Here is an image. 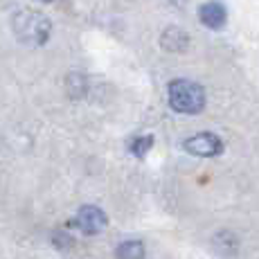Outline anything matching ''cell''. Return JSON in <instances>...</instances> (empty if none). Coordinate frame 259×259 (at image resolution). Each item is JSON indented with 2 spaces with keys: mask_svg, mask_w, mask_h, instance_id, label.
<instances>
[{
  "mask_svg": "<svg viewBox=\"0 0 259 259\" xmlns=\"http://www.w3.org/2000/svg\"><path fill=\"white\" fill-rule=\"evenodd\" d=\"M72 223L77 226L79 232H83V235H88V237H95L106 230L108 217H106V212L97 205H81Z\"/></svg>",
  "mask_w": 259,
  "mask_h": 259,
  "instance_id": "277c9868",
  "label": "cell"
},
{
  "mask_svg": "<svg viewBox=\"0 0 259 259\" xmlns=\"http://www.w3.org/2000/svg\"><path fill=\"white\" fill-rule=\"evenodd\" d=\"M66 91H68V95H70L72 99L83 97V93H86V79H83L81 74H68Z\"/></svg>",
  "mask_w": 259,
  "mask_h": 259,
  "instance_id": "9c48e42d",
  "label": "cell"
},
{
  "mask_svg": "<svg viewBox=\"0 0 259 259\" xmlns=\"http://www.w3.org/2000/svg\"><path fill=\"white\" fill-rule=\"evenodd\" d=\"M183 149L196 158H217L223 153V142L217 133L203 131V133H196V136L187 138V140L183 142Z\"/></svg>",
  "mask_w": 259,
  "mask_h": 259,
  "instance_id": "3957f363",
  "label": "cell"
},
{
  "mask_svg": "<svg viewBox=\"0 0 259 259\" xmlns=\"http://www.w3.org/2000/svg\"><path fill=\"white\" fill-rule=\"evenodd\" d=\"M160 46L167 52H185L189 46V36L181 27H167L160 36Z\"/></svg>",
  "mask_w": 259,
  "mask_h": 259,
  "instance_id": "8992f818",
  "label": "cell"
},
{
  "mask_svg": "<svg viewBox=\"0 0 259 259\" xmlns=\"http://www.w3.org/2000/svg\"><path fill=\"white\" fill-rule=\"evenodd\" d=\"M115 257L117 259H144L147 257V248L138 239H126V241H122L115 248Z\"/></svg>",
  "mask_w": 259,
  "mask_h": 259,
  "instance_id": "52a82bcc",
  "label": "cell"
},
{
  "mask_svg": "<svg viewBox=\"0 0 259 259\" xmlns=\"http://www.w3.org/2000/svg\"><path fill=\"white\" fill-rule=\"evenodd\" d=\"M169 3H174V5H183L185 0H169Z\"/></svg>",
  "mask_w": 259,
  "mask_h": 259,
  "instance_id": "7c38bea8",
  "label": "cell"
},
{
  "mask_svg": "<svg viewBox=\"0 0 259 259\" xmlns=\"http://www.w3.org/2000/svg\"><path fill=\"white\" fill-rule=\"evenodd\" d=\"M54 243H57L59 248H68V246H72V237L63 235V232H57V235H54Z\"/></svg>",
  "mask_w": 259,
  "mask_h": 259,
  "instance_id": "8fae6325",
  "label": "cell"
},
{
  "mask_svg": "<svg viewBox=\"0 0 259 259\" xmlns=\"http://www.w3.org/2000/svg\"><path fill=\"white\" fill-rule=\"evenodd\" d=\"M12 29L16 34V38L25 46L38 48L43 43H48L50 32H52V23L48 16H43L41 12L34 9H23L12 18Z\"/></svg>",
  "mask_w": 259,
  "mask_h": 259,
  "instance_id": "6da1fadb",
  "label": "cell"
},
{
  "mask_svg": "<svg viewBox=\"0 0 259 259\" xmlns=\"http://www.w3.org/2000/svg\"><path fill=\"white\" fill-rule=\"evenodd\" d=\"M169 106L183 115H196L205 108V88L189 79H174L167 88Z\"/></svg>",
  "mask_w": 259,
  "mask_h": 259,
  "instance_id": "7a4b0ae2",
  "label": "cell"
},
{
  "mask_svg": "<svg viewBox=\"0 0 259 259\" xmlns=\"http://www.w3.org/2000/svg\"><path fill=\"white\" fill-rule=\"evenodd\" d=\"M41 3H52V0H41Z\"/></svg>",
  "mask_w": 259,
  "mask_h": 259,
  "instance_id": "4fadbf2b",
  "label": "cell"
},
{
  "mask_svg": "<svg viewBox=\"0 0 259 259\" xmlns=\"http://www.w3.org/2000/svg\"><path fill=\"white\" fill-rule=\"evenodd\" d=\"M198 18H201V23L205 25V27L221 29L223 25L228 23V12H226V7H223L221 3L212 0V3L201 5V9H198Z\"/></svg>",
  "mask_w": 259,
  "mask_h": 259,
  "instance_id": "5b68a950",
  "label": "cell"
},
{
  "mask_svg": "<svg viewBox=\"0 0 259 259\" xmlns=\"http://www.w3.org/2000/svg\"><path fill=\"white\" fill-rule=\"evenodd\" d=\"M153 136H136V138H131V142H128V151L133 153V156H138V158H144L149 151L153 149Z\"/></svg>",
  "mask_w": 259,
  "mask_h": 259,
  "instance_id": "ba28073f",
  "label": "cell"
},
{
  "mask_svg": "<svg viewBox=\"0 0 259 259\" xmlns=\"http://www.w3.org/2000/svg\"><path fill=\"white\" fill-rule=\"evenodd\" d=\"M217 237L223 239V243H221V241H214V243L219 246V250H221V252H226V255H228V252H230V255H232V252H237L239 241H237V237L232 235V232H219Z\"/></svg>",
  "mask_w": 259,
  "mask_h": 259,
  "instance_id": "30bf717a",
  "label": "cell"
}]
</instances>
